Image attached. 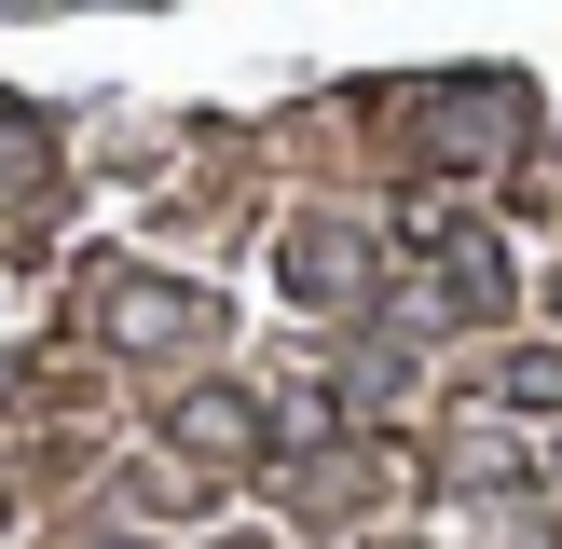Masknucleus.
<instances>
[{"instance_id":"39448f33","label":"nucleus","mask_w":562,"mask_h":549,"mask_svg":"<svg viewBox=\"0 0 562 549\" xmlns=\"http://www.w3.org/2000/svg\"><path fill=\"white\" fill-rule=\"evenodd\" d=\"M110 329H124V344H165V329H206V302H192V289L165 302L151 274H124V302H110Z\"/></svg>"},{"instance_id":"f03ea898","label":"nucleus","mask_w":562,"mask_h":549,"mask_svg":"<svg viewBox=\"0 0 562 549\" xmlns=\"http://www.w3.org/2000/svg\"><path fill=\"white\" fill-rule=\"evenodd\" d=\"M289 289L344 316V302L371 289V234H357V220H302V234H289Z\"/></svg>"},{"instance_id":"7ed1b4c3","label":"nucleus","mask_w":562,"mask_h":549,"mask_svg":"<svg viewBox=\"0 0 562 549\" xmlns=\"http://www.w3.org/2000/svg\"><path fill=\"white\" fill-rule=\"evenodd\" d=\"M426 261H439V302H453V316H494V302H508V261H494V234H467V220H439Z\"/></svg>"},{"instance_id":"20e7f679","label":"nucleus","mask_w":562,"mask_h":549,"mask_svg":"<svg viewBox=\"0 0 562 549\" xmlns=\"http://www.w3.org/2000/svg\"><path fill=\"white\" fill-rule=\"evenodd\" d=\"M179 439H192V453H261V412H247L234 384H192V399H179Z\"/></svg>"},{"instance_id":"0eeeda50","label":"nucleus","mask_w":562,"mask_h":549,"mask_svg":"<svg viewBox=\"0 0 562 549\" xmlns=\"http://www.w3.org/2000/svg\"><path fill=\"white\" fill-rule=\"evenodd\" d=\"M27 165H42V124H14V110H0V179H27Z\"/></svg>"},{"instance_id":"423d86ee","label":"nucleus","mask_w":562,"mask_h":549,"mask_svg":"<svg viewBox=\"0 0 562 549\" xmlns=\"http://www.w3.org/2000/svg\"><path fill=\"white\" fill-rule=\"evenodd\" d=\"M494 399H508V412H562V357H549V344L508 357V371H494Z\"/></svg>"},{"instance_id":"f257e3e1","label":"nucleus","mask_w":562,"mask_h":549,"mask_svg":"<svg viewBox=\"0 0 562 549\" xmlns=\"http://www.w3.org/2000/svg\"><path fill=\"white\" fill-rule=\"evenodd\" d=\"M412 137H426L439 165H508L521 137H536V97H521L508 69H467V82H439V97H412Z\"/></svg>"}]
</instances>
